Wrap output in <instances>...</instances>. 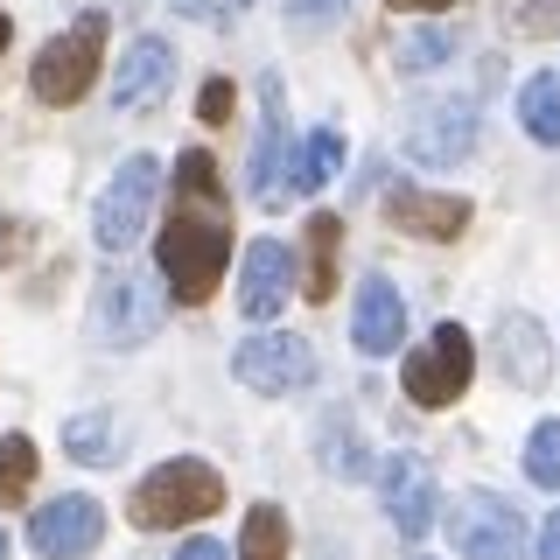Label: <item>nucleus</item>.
Wrapping results in <instances>:
<instances>
[{
	"label": "nucleus",
	"mask_w": 560,
	"mask_h": 560,
	"mask_svg": "<svg viewBox=\"0 0 560 560\" xmlns=\"http://www.w3.org/2000/svg\"><path fill=\"white\" fill-rule=\"evenodd\" d=\"M385 224L407 238H463L469 232V197H442V189H413V183H393L385 189Z\"/></svg>",
	"instance_id": "12"
},
{
	"label": "nucleus",
	"mask_w": 560,
	"mask_h": 560,
	"mask_svg": "<svg viewBox=\"0 0 560 560\" xmlns=\"http://www.w3.org/2000/svg\"><path fill=\"white\" fill-rule=\"evenodd\" d=\"M385 8H399V14H442V8H463V0H385Z\"/></svg>",
	"instance_id": "33"
},
{
	"label": "nucleus",
	"mask_w": 560,
	"mask_h": 560,
	"mask_svg": "<svg viewBox=\"0 0 560 560\" xmlns=\"http://www.w3.org/2000/svg\"><path fill=\"white\" fill-rule=\"evenodd\" d=\"M288 175H294L288 98H280V78H267V119H259V140H253V197L259 203H288Z\"/></svg>",
	"instance_id": "17"
},
{
	"label": "nucleus",
	"mask_w": 560,
	"mask_h": 560,
	"mask_svg": "<svg viewBox=\"0 0 560 560\" xmlns=\"http://www.w3.org/2000/svg\"><path fill=\"white\" fill-rule=\"evenodd\" d=\"M28 483H35V442L28 434H0V490L22 498Z\"/></svg>",
	"instance_id": "27"
},
{
	"label": "nucleus",
	"mask_w": 560,
	"mask_h": 560,
	"mask_svg": "<svg viewBox=\"0 0 560 560\" xmlns=\"http://www.w3.org/2000/svg\"><path fill=\"white\" fill-rule=\"evenodd\" d=\"M469 378H477V343H469L463 323H434V337L407 358V372H399V385H407L413 407L442 413L455 407V399L469 393Z\"/></svg>",
	"instance_id": "5"
},
{
	"label": "nucleus",
	"mask_w": 560,
	"mask_h": 560,
	"mask_svg": "<svg viewBox=\"0 0 560 560\" xmlns=\"http://www.w3.org/2000/svg\"><path fill=\"white\" fill-rule=\"evenodd\" d=\"M224 504V477L210 463H197V455H175V463L148 469V477L133 483L127 498V518L140 525V533H175V525H197Z\"/></svg>",
	"instance_id": "2"
},
{
	"label": "nucleus",
	"mask_w": 560,
	"mask_h": 560,
	"mask_svg": "<svg viewBox=\"0 0 560 560\" xmlns=\"http://www.w3.org/2000/svg\"><path fill=\"white\" fill-rule=\"evenodd\" d=\"M518 127L539 140V148H560V78L539 70V78L518 84Z\"/></svg>",
	"instance_id": "21"
},
{
	"label": "nucleus",
	"mask_w": 560,
	"mask_h": 560,
	"mask_svg": "<svg viewBox=\"0 0 560 560\" xmlns=\"http://www.w3.org/2000/svg\"><path fill=\"white\" fill-rule=\"evenodd\" d=\"M168 84H175V49L162 35H133L119 70H113V105L119 113H148V105L168 98Z\"/></svg>",
	"instance_id": "14"
},
{
	"label": "nucleus",
	"mask_w": 560,
	"mask_h": 560,
	"mask_svg": "<svg viewBox=\"0 0 560 560\" xmlns=\"http://www.w3.org/2000/svg\"><path fill=\"white\" fill-rule=\"evenodd\" d=\"M63 455L70 463H84V469H105V463H119V420L113 413H70L63 420Z\"/></svg>",
	"instance_id": "20"
},
{
	"label": "nucleus",
	"mask_w": 560,
	"mask_h": 560,
	"mask_svg": "<svg viewBox=\"0 0 560 560\" xmlns=\"http://www.w3.org/2000/svg\"><path fill=\"white\" fill-rule=\"evenodd\" d=\"M175 14H210V0H168Z\"/></svg>",
	"instance_id": "34"
},
{
	"label": "nucleus",
	"mask_w": 560,
	"mask_h": 560,
	"mask_svg": "<svg viewBox=\"0 0 560 560\" xmlns=\"http://www.w3.org/2000/svg\"><path fill=\"white\" fill-rule=\"evenodd\" d=\"M490 358H498V372L518 385V393H539V385L553 378V343H547V323H533V315H498V337H490Z\"/></svg>",
	"instance_id": "16"
},
{
	"label": "nucleus",
	"mask_w": 560,
	"mask_h": 560,
	"mask_svg": "<svg viewBox=\"0 0 560 560\" xmlns=\"http://www.w3.org/2000/svg\"><path fill=\"white\" fill-rule=\"evenodd\" d=\"M232 378H238V385H253V393H267V399H288V393H302V385L315 378V350H308V337H288V329H259V337H245V343H238Z\"/></svg>",
	"instance_id": "8"
},
{
	"label": "nucleus",
	"mask_w": 560,
	"mask_h": 560,
	"mask_svg": "<svg viewBox=\"0 0 560 560\" xmlns=\"http://www.w3.org/2000/svg\"><path fill=\"white\" fill-rule=\"evenodd\" d=\"M448 533H455V547H463V560H533V533H525L518 504L498 498V490H469V498L455 504Z\"/></svg>",
	"instance_id": "7"
},
{
	"label": "nucleus",
	"mask_w": 560,
	"mask_h": 560,
	"mask_svg": "<svg viewBox=\"0 0 560 560\" xmlns=\"http://www.w3.org/2000/svg\"><path fill=\"white\" fill-rule=\"evenodd\" d=\"M337 253H343V218L337 210H315L308 218V267H302L308 302H329V294H337Z\"/></svg>",
	"instance_id": "18"
},
{
	"label": "nucleus",
	"mask_w": 560,
	"mask_h": 560,
	"mask_svg": "<svg viewBox=\"0 0 560 560\" xmlns=\"http://www.w3.org/2000/svg\"><path fill=\"white\" fill-rule=\"evenodd\" d=\"M8 35H14V22H8V8H0V57H8Z\"/></svg>",
	"instance_id": "35"
},
{
	"label": "nucleus",
	"mask_w": 560,
	"mask_h": 560,
	"mask_svg": "<svg viewBox=\"0 0 560 560\" xmlns=\"http://www.w3.org/2000/svg\"><path fill=\"white\" fill-rule=\"evenodd\" d=\"M294 294V253L280 238H253L245 245V267H238V308L245 323H273Z\"/></svg>",
	"instance_id": "13"
},
{
	"label": "nucleus",
	"mask_w": 560,
	"mask_h": 560,
	"mask_svg": "<svg viewBox=\"0 0 560 560\" xmlns=\"http://www.w3.org/2000/svg\"><path fill=\"white\" fill-rule=\"evenodd\" d=\"M98 63H105V14H78L63 35H49L35 49V70H28V92L43 105H78L84 92L98 84Z\"/></svg>",
	"instance_id": "4"
},
{
	"label": "nucleus",
	"mask_w": 560,
	"mask_h": 560,
	"mask_svg": "<svg viewBox=\"0 0 560 560\" xmlns=\"http://www.w3.org/2000/svg\"><path fill=\"white\" fill-rule=\"evenodd\" d=\"M154 267H162V280H168V302H183V308L210 302L224 267H232V224H224V210L175 203L162 238H154Z\"/></svg>",
	"instance_id": "1"
},
{
	"label": "nucleus",
	"mask_w": 560,
	"mask_h": 560,
	"mask_svg": "<svg viewBox=\"0 0 560 560\" xmlns=\"http://www.w3.org/2000/svg\"><path fill=\"white\" fill-rule=\"evenodd\" d=\"M175 560H232L218 547V539H183V547H175Z\"/></svg>",
	"instance_id": "31"
},
{
	"label": "nucleus",
	"mask_w": 560,
	"mask_h": 560,
	"mask_svg": "<svg viewBox=\"0 0 560 560\" xmlns=\"http://www.w3.org/2000/svg\"><path fill=\"white\" fill-rule=\"evenodd\" d=\"M175 203H189V210H224V183H218V162H210L203 148H189L183 162H175Z\"/></svg>",
	"instance_id": "22"
},
{
	"label": "nucleus",
	"mask_w": 560,
	"mask_h": 560,
	"mask_svg": "<svg viewBox=\"0 0 560 560\" xmlns=\"http://www.w3.org/2000/svg\"><path fill=\"white\" fill-rule=\"evenodd\" d=\"M323 463L337 469V477H364V448H358V434H350L343 413L323 420Z\"/></svg>",
	"instance_id": "26"
},
{
	"label": "nucleus",
	"mask_w": 560,
	"mask_h": 560,
	"mask_svg": "<svg viewBox=\"0 0 560 560\" xmlns=\"http://www.w3.org/2000/svg\"><path fill=\"white\" fill-rule=\"evenodd\" d=\"M162 315H168V280H154L140 267H113L92 294V337L105 350H140L162 329Z\"/></svg>",
	"instance_id": "3"
},
{
	"label": "nucleus",
	"mask_w": 560,
	"mask_h": 560,
	"mask_svg": "<svg viewBox=\"0 0 560 560\" xmlns=\"http://www.w3.org/2000/svg\"><path fill=\"white\" fill-rule=\"evenodd\" d=\"M498 8L518 35H553L560 28V0H498Z\"/></svg>",
	"instance_id": "28"
},
{
	"label": "nucleus",
	"mask_w": 560,
	"mask_h": 560,
	"mask_svg": "<svg viewBox=\"0 0 560 560\" xmlns=\"http://www.w3.org/2000/svg\"><path fill=\"white\" fill-rule=\"evenodd\" d=\"M0 560H8V533H0Z\"/></svg>",
	"instance_id": "36"
},
{
	"label": "nucleus",
	"mask_w": 560,
	"mask_h": 560,
	"mask_svg": "<svg viewBox=\"0 0 560 560\" xmlns=\"http://www.w3.org/2000/svg\"><path fill=\"white\" fill-rule=\"evenodd\" d=\"M343 8H350V0H288V22L294 28H329Z\"/></svg>",
	"instance_id": "29"
},
{
	"label": "nucleus",
	"mask_w": 560,
	"mask_h": 560,
	"mask_svg": "<svg viewBox=\"0 0 560 560\" xmlns=\"http://www.w3.org/2000/svg\"><path fill=\"white\" fill-rule=\"evenodd\" d=\"M197 119H203V127H224V119H232V84H224V78H210L197 92Z\"/></svg>",
	"instance_id": "30"
},
{
	"label": "nucleus",
	"mask_w": 560,
	"mask_h": 560,
	"mask_svg": "<svg viewBox=\"0 0 560 560\" xmlns=\"http://www.w3.org/2000/svg\"><path fill=\"white\" fill-rule=\"evenodd\" d=\"M378 504H385V518L399 525V539H428V525H434V504H442V483H434V469L420 463V455H385L378 463Z\"/></svg>",
	"instance_id": "10"
},
{
	"label": "nucleus",
	"mask_w": 560,
	"mask_h": 560,
	"mask_svg": "<svg viewBox=\"0 0 560 560\" xmlns=\"http://www.w3.org/2000/svg\"><path fill=\"white\" fill-rule=\"evenodd\" d=\"M154 197H162V162H154V154H127L119 175L105 183L98 210H92V238L105 253L140 245V232H148V218H154Z\"/></svg>",
	"instance_id": "6"
},
{
	"label": "nucleus",
	"mask_w": 560,
	"mask_h": 560,
	"mask_svg": "<svg viewBox=\"0 0 560 560\" xmlns=\"http://www.w3.org/2000/svg\"><path fill=\"white\" fill-rule=\"evenodd\" d=\"M337 168H343V133H337V127H315L302 148H294L288 197H315L323 183H337Z\"/></svg>",
	"instance_id": "19"
},
{
	"label": "nucleus",
	"mask_w": 560,
	"mask_h": 560,
	"mask_svg": "<svg viewBox=\"0 0 560 560\" xmlns=\"http://www.w3.org/2000/svg\"><path fill=\"white\" fill-rule=\"evenodd\" d=\"M525 477L539 490H560V420H539V428L525 434Z\"/></svg>",
	"instance_id": "25"
},
{
	"label": "nucleus",
	"mask_w": 560,
	"mask_h": 560,
	"mask_svg": "<svg viewBox=\"0 0 560 560\" xmlns=\"http://www.w3.org/2000/svg\"><path fill=\"white\" fill-rule=\"evenodd\" d=\"M413 560H428V553H413Z\"/></svg>",
	"instance_id": "37"
},
{
	"label": "nucleus",
	"mask_w": 560,
	"mask_h": 560,
	"mask_svg": "<svg viewBox=\"0 0 560 560\" xmlns=\"http://www.w3.org/2000/svg\"><path fill=\"white\" fill-rule=\"evenodd\" d=\"M98 539H105V512H98V498H78V490L28 518V547L43 560H92Z\"/></svg>",
	"instance_id": "11"
},
{
	"label": "nucleus",
	"mask_w": 560,
	"mask_h": 560,
	"mask_svg": "<svg viewBox=\"0 0 560 560\" xmlns=\"http://www.w3.org/2000/svg\"><path fill=\"white\" fill-rule=\"evenodd\" d=\"M455 57V28H413V35H399V49H393V63L407 70V78H428V70H442Z\"/></svg>",
	"instance_id": "24"
},
{
	"label": "nucleus",
	"mask_w": 560,
	"mask_h": 560,
	"mask_svg": "<svg viewBox=\"0 0 560 560\" xmlns=\"http://www.w3.org/2000/svg\"><path fill=\"white\" fill-rule=\"evenodd\" d=\"M407 154L420 168H455L477 154V98H428L407 119Z\"/></svg>",
	"instance_id": "9"
},
{
	"label": "nucleus",
	"mask_w": 560,
	"mask_h": 560,
	"mask_svg": "<svg viewBox=\"0 0 560 560\" xmlns=\"http://www.w3.org/2000/svg\"><path fill=\"white\" fill-rule=\"evenodd\" d=\"M533 553H539V560H560V512H553L547 525H539V539H533Z\"/></svg>",
	"instance_id": "32"
},
{
	"label": "nucleus",
	"mask_w": 560,
	"mask_h": 560,
	"mask_svg": "<svg viewBox=\"0 0 560 560\" xmlns=\"http://www.w3.org/2000/svg\"><path fill=\"white\" fill-rule=\"evenodd\" d=\"M238 560H288V512H280V504H253V512H245Z\"/></svg>",
	"instance_id": "23"
},
{
	"label": "nucleus",
	"mask_w": 560,
	"mask_h": 560,
	"mask_svg": "<svg viewBox=\"0 0 560 560\" xmlns=\"http://www.w3.org/2000/svg\"><path fill=\"white\" fill-rule=\"evenodd\" d=\"M350 343L364 350V358H393L399 343H407V302H399V288L385 273H364L358 280V308H350Z\"/></svg>",
	"instance_id": "15"
}]
</instances>
